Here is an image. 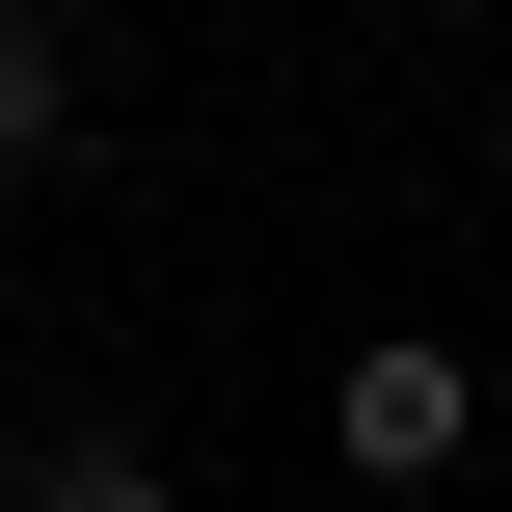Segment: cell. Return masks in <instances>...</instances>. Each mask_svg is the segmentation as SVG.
Segmentation results:
<instances>
[{"mask_svg": "<svg viewBox=\"0 0 512 512\" xmlns=\"http://www.w3.org/2000/svg\"><path fill=\"white\" fill-rule=\"evenodd\" d=\"M324 459H351V486H459V459H486V351H459V324H378V351L324 378Z\"/></svg>", "mask_w": 512, "mask_h": 512, "instance_id": "1", "label": "cell"}, {"mask_svg": "<svg viewBox=\"0 0 512 512\" xmlns=\"http://www.w3.org/2000/svg\"><path fill=\"white\" fill-rule=\"evenodd\" d=\"M0 189H81V27L0 0Z\"/></svg>", "mask_w": 512, "mask_h": 512, "instance_id": "2", "label": "cell"}, {"mask_svg": "<svg viewBox=\"0 0 512 512\" xmlns=\"http://www.w3.org/2000/svg\"><path fill=\"white\" fill-rule=\"evenodd\" d=\"M0 512H189V459H162V432H108V405H81V432H27V486Z\"/></svg>", "mask_w": 512, "mask_h": 512, "instance_id": "3", "label": "cell"}, {"mask_svg": "<svg viewBox=\"0 0 512 512\" xmlns=\"http://www.w3.org/2000/svg\"><path fill=\"white\" fill-rule=\"evenodd\" d=\"M378 27H459V0H378Z\"/></svg>", "mask_w": 512, "mask_h": 512, "instance_id": "4", "label": "cell"}, {"mask_svg": "<svg viewBox=\"0 0 512 512\" xmlns=\"http://www.w3.org/2000/svg\"><path fill=\"white\" fill-rule=\"evenodd\" d=\"M378 512H459V486H378Z\"/></svg>", "mask_w": 512, "mask_h": 512, "instance_id": "5", "label": "cell"}, {"mask_svg": "<svg viewBox=\"0 0 512 512\" xmlns=\"http://www.w3.org/2000/svg\"><path fill=\"white\" fill-rule=\"evenodd\" d=\"M486 189H512V162H486Z\"/></svg>", "mask_w": 512, "mask_h": 512, "instance_id": "6", "label": "cell"}]
</instances>
